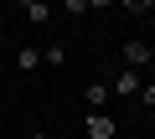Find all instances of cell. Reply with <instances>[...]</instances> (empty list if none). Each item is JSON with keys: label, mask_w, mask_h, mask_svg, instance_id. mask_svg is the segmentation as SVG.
Returning <instances> with one entry per match:
<instances>
[{"label": "cell", "mask_w": 155, "mask_h": 139, "mask_svg": "<svg viewBox=\"0 0 155 139\" xmlns=\"http://www.w3.org/2000/svg\"><path fill=\"white\" fill-rule=\"evenodd\" d=\"M83 134H88V139H114L119 124L109 118V108H88V113H83Z\"/></svg>", "instance_id": "cell-1"}, {"label": "cell", "mask_w": 155, "mask_h": 139, "mask_svg": "<svg viewBox=\"0 0 155 139\" xmlns=\"http://www.w3.org/2000/svg\"><path fill=\"white\" fill-rule=\"evenodd\" d=\"M150 62H155V46H150V41H140V36H124V67L145 72Z\"/></svg>", "instance_id": "cell-2"}, {"label": "cell", "mask_w": 155, "mask_h": 139, "mask_svg": "<svg viewBox=\"0 0 155 139\" xmlns=\"http://www.w3.org/2000/svg\"><path fill=\"white\" fill-rule=\"evenodd\" d=\"M140 88H145V72H134V67H124V72L109 83V93H114V98H140Z\"/></svg>", "instance_id": "cell-3"}, {"label": "cell", "mask_w": 155, "mask_h": 139, "mask_svg": "<svg viewBox=\"0 0 155 139\" xmlns=\"http://www.w3.org/2000/svg\"><path fill=\"white\" fill-rule=\"evenodd\" d=\"M109 98H114L109 83H83V103H88V108H109Z\"/></svg>", "instance_id": "cell-4"}, {"label": "cell", "mask_w": 155, "mask_h": 139, "mask_svg": "<svg viewBox=\"0 0 155 139\" xmlns=\"http://www.w3.org/2000/svg\"><path fill=\"white\" fill-rule=\"evenodd\" d=\"M21 11H26L31 26H47V21H52V0H31V5H21Z\"/></svg>", "instance_id": "cell-5"}, {"label": "cell", "mask_w": 155, "mask_h": 139, "mask_svg": "<svg viewBox=\"0 0 155 139\" xmlns=\"http://www.w3.org/2000/svg\"><path fill=\"white\" fill-rule=\"evenodd\" d=\"M36 67H41V52L36 46H21L16 52V72H36Z\"/></svg>", "instance_id": "cell-6"}, {"label": "cell", "mask_w": 155, "mask_h": 139, "mask_svg": "<svg viewBox=\"0 0 155 139\" xmlns=\"http://www.w3.org/2000/svg\"><path fill=\"white\" fill-rule=\"evenodd\" d=\"M41 62H47V67H62V62H67V46H62V41H52V46L41 52Z\"/></svg>", "instance_id": "cell-7"}, {"label": "cell", "mask_w": 155, "mask_h": 139, "mask_svg": "<svg viewBox=\"0 0 155 139\" xmlns=\"http://www.w3.org/2000/svg\"><path fill=\"white\" fill-rule=\"evenodd\" d=\"M62 11H67V16H83V11H88V0H62Z\"/></svg>", "instance_id": "cell-8"}, {"label": "cell", "mask_w": 155, "mask_h": 139, "mask_svg": "<svg viewBox=\"0 0 155 139\" xmlns=\"http://www.w3.org/2000/svg\"><path fill=\"white\" fill-rule=\"evenodd\" d=\"M140 103H145V108H155V83H145V88H140Z\"/></svg>", "instance_id": "cell-9"}, {"label": "cell", "mask_w": 155, "mask_h": 139, "mask_svg": "<svg viewBox=\"0 0 155 139\" xmlns=\"http://www.w3.org/2000/svg\"><path fill=\"white\" fill-rule=\"evenodd\" d=\"M114 5H124L129 16H145V11H140V0H114Z\"/></svg>", "instance_id": "cell-10"}, {"label": "cell", "mask_w": 155, "mask_h": 139, "mask_svg": "<svg viewBox=\"0 0 155 139\" xmlns=\"http://www.w3.org/2000/svg\"><path fill=\"white\" fill-rule=\"evenodd\" d=\"M104 5H114V0H88V11H104Z\"/></svg>", "instance_id": "cell-11"}, {"label": "cell", "mask_w": 155, "mask_h": 139, "mask_svg": "<svg viewBox=\"0 0 155 139\" xmlns=\"http://www.w3.org/2000/svg\"><path fill=\"white\" fill-rule=\"evenodd\" d=\"M31 139H52V134H47V129H36V134H31Z\"/></svg>", "instance_id": "cell-12"}, {"label": "cell", "mask_w": 155, "mask_h": 139, "mask_svg": "<svg viewBox=\"0 0 155 139\" xmlns=\"http://www.w3.org/2000/svg\"><path fill=\"white\" fill-rule=\"evenodd\" d=\"M150 5H155V0H140V11H150Z\"/></svg>", "instance_id": "cell-13"}, {"label": "cell", "mask_w": 155, "mask_h": 139, "mask_svg": "<svg viewBox=\"0 0 155 139\" xmlns=\"http://www.w3.org/2000/svg\"><path fill=\"white\" fill-rule=\"evenodd\" d=\"M21 5H31V0H21Z\"/></svg>", "instance_id": "cell-14"}]
</instances>
